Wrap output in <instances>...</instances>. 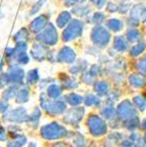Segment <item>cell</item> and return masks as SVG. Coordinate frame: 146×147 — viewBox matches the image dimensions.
Returning a JSON list of instances; mask_svg holds the SVG:
<instances>
[{
    "instance_id": "cell-1",
    "label": "cell",
    "mask_w": 146,
    "mask_h": 147,
    "mask_svg": "<svg viewBox=\"0 0 146 147\" xmlns=\"http://www.w3.org/2000/svg\"><path fill=\"white\" fill-rule=\"evenodd\" d=\"M81 32H82V23L78 20H73L70 23L67 29L63 33V39L65 41L72 40L76 37L80 36Z\"/></svg>"
},
{
    "instance_id": "cell-2",
    "label": "cell",
    "mask_w": 146,
    "mask_h": 147,
    "mask_svg": "<svg viewBox=\"0 0 146 147\" xmlns=\"http://www.w3.org/2000/svg\"><path fill=\"white\" fill-rule=\"evenodd\" d=\"M110 35L108 31L105 28L101 27V26H97L94 28L92 32V39L96 44L99 45H106L109 41Z\"/></svg>"
},
{
    "instance_id": "cell-3",
    "label": "cell",
    "mask_w": 146,
    "mask_h": 147,
    "mask_svg": "<svg viewBox=\"0 0 146 147\" xmlns=\"http://www.w3.org/2000/svg\"><path fill=\"white\" fill-rule=\"evenodd\" d=\"M36 38L37 40H40V41L44 42V43L55 44L57 42V40H58V34H57V31L54 26L51 24H49L46 29L42 33L37 35Z\"/></svg>"
},
{
    "instance_id": "cell-4",
    "label": "cell",
    "mask_w": 146,
    "mask_h": 147,
    "mask_svg": "<svg viewBox=\"0 0 146 147\" xmlns=\"http://www.w3.org/2000/svg\"><path fill=\"white\" fill-rule=\"evenodd\" d=\"M64 132H65V130L58 123H51V125H46L42 129V135L47 139L62 137L64 135Z\"/></svg>"
},
{
    "instance_id": "cell-5",
    "label": "cell",
    "mask_w": 146,
    "mask_h": 147,
    "mask_svg": "<svg viewBox=\"0 0 146 147\" xmlns=\"http://www.w3.org/2000/svg\"><path fill=\"white\" fill-rule=\"evenodd\" d=\"M89 127H91L94 135H102L106 131V125L97 116H94V117H92L89 120Z\"/></svg>"
},
{
    "instance_id": "cell-6",
    "label": "cell",
    "mask_w": 146,
    "mask_h": 147,
    "mask_svg": "<svg viewBox=\"0 0 146 147\" xmlns=\"http://www.w3.org/2000/svg\"><path fill=\"white\" fill-rule=\"evenodd\" d=\"M47 24V18L45 16H40L37 19H35L30 25V28L33 32H38L39 30H41L44 28V26Z\"/></svg>"
},
{
    "instance_id": "cell-7",
    "label": "cell",
    "mask_w": 146,
    "mask_h": 147,
    "mask_svg": "<svg viewBox=\"0 0 146 147\" xmlns=\"http://www.w3.org/2000/svg\"><path fill=\"white\" fill-rule=\"evenodd\" d=\"M74 58H75V54L69 47H64L61 51V53L59 54V59H61L62 61L65 62H72Z\"/></svg>"
},
{
    "instance_id": "cell-8",
    "label": "cell",
    "mask_w": 146,
    "mask_h": 147,
    "mask_svg": "<svg viewBox=\"0 0 146 147\" xmlns=\"http://www.w3.org/2000/svg\"><path fill=\"white\" fill-rule=\"evenodd\" d=\"M119 115L120 117H127L131 114L132 112H134V109L132 108V106L130 105L129 102H124L122 105L119 106Z\"/></svg>"
},
{
    "instance_id": "cell-9",
    "label": "cell",
    "mask_w": 146,
    "mask_h": 147,
    "mask_svg": "<svg viewBox=\"0 0 146 147\" xmlns=\"http://www.w3.org/2000/svg\"><path fill=\"white\" fill-rule=\"evenodd\" d=\"M70 13L69 12H67V11H63L61 13V15L59 16V18H58V20H57V24H58V26L59 27H64L67 23L70 21Z\"/></svg>"
},
{
    "instance_id": "cell-10",
    "label": "cell",
    "mask_w": 146,
    "mask_h": 147,
    "mask_svg": "<svg viewBox=\"0 0 146 147\" xmlns=\"http://www.w3.org/2000/svg\"><path fill=\"white\" fill-rule=\"evenodd\" d=\"M27 39H28V32L26 29L20 30L15 36V40L19 42V43H24V42H26Z\"/></svg>"
},
{
    "instance_id": "cell-11",
    "label": "cell",
    "mask_w": 146,
    "mask_h": 147,
    "mask_svg": "<svg viewBox=\"0 0 146 147\" xmlns=\"http://www.w3.org/2000/svg\"><path fill=\"white\" fill-rule=\"evenodd\" d=\"M107 26L113 31H119L122 28V23L117 19H111L107 22Z\"/></svg>"
},
{
    "instance_id": "cell-12",
    "label": "cell",
    "mask_w": 146,
    "mask_h": 147,
    "mask_svg": "<svg viewBox=\"0 0 146 147\" xmlns=\"http://www.w3.org/2000/svg\"><path fill=\"white\" fill-rule=\"evenodd\" d=\"M114 47L119 51V52H124V49H127V43L124 41V38L120 36L115 37L114 39Z\"/></svg>"
},
{
    "instance_id": "cell-13",
    "label": "cell",
    "mask_w": 146,
    "mask_h": 147,
    "mask_svg": "<svg viewBox=\"0 0 146 147\" xmlns=\"http://www.w3.org/2000/svg\"><path fill=\"white\" fill-rule=\"evenodd\" d=\"M130 81L132 82V84L135 86H142L144 84V78L142 76H138V75H134L130 77Z\"/></svg>"
},
{
    "instance_id": "cell-14",
    "label": "cell",
    "mask_w": 146,
    "mask_h": 147,
    "mask_svg": "<svg viewBox=\"0 0 146 147\" xmlns=\"http://www.w3.org/2000/svg\"><path fill=\"white\" fill-rule=\"evenodd\" d=\"M72 12H73V13H75L76 16H85L87 13H89V12H90V8L87 7V6H83V7L79 6V7L73 8Z\"/></svg>"
},
{
    "instance_id": "cell-15",
    "label": "cell",
    "mask_w": 146,
    "mask_h": 147,
    "mask_svg": "<svg viewBox=\"0 0 146 147\" xmlns=\"http://www.w3.org/2000/svg\"><path fill=\"white\" fill-rule=\"evenodd\" d=\"M144 49H145V43H144V42H140L139 44H137L136 47H134L133 49H132L131 53L133 56H137V55L140 54Z\"/></svg>"
},
{
    "instance_id": "cell-16",
    "label": "cell",
    "mask_w": 146,
    "mask_h": 147,
    "mask_svg": "<svg viewBox=\"0 0 146 147\" xmlns=\"http://www.w3.org/2000/svg\"><path fill=\"white\" fill-rule=\"evenodd\" d=\"M139 33L137 30H131V31L128 32V38H129V40H131V41H134V40H136L137 38L139 37Z\"/></svg>"
},
{
    "instance_id": "cell-17",
    "label": "cell",
    "mask_w": 146,
    "mask_h": 147,
    "mask_svg": "<svg viewBox=\"0 0 146 147\" xmlns=\"http://www.w3.org/2000/svg\"><path fill=\"white\" fill-rule=\"evenodd\" d=\"M25 137H20L19 140H17L16 142H10L8 144V147H21L25 143Z\"/></svg>"
},
{
    "instance_id": "cell-18",
    "label": "cell",
    "mask_w": 146,
    "mask_h": 147,
    "mask_svg": "<svg viewBox=\"0 0 146 147\" xmlns=\"http://www.w3.org/2000/svg\"><path fill=\"white\" fill-rule=\"evenodd\" d=\"M49 94L51 97H57L60 94V88L57 86H51L49 90Z\"/></svg>"
},
{
    "instance_id": "cell-19",
    "label": "cell",
    "mask_w": 146,
    "mask_h": 147,
    "mask_svg": "<svg viewBox=\"0 0 146 147\" xmlns=\"http://www.w3.org/2000/svg\"><path fill=\"white\" fill-rule=\"evenodd\" d=\"M68 98L72 99V100H69V102L72 104H78V103H80L81 100H82V98L81 97H79V96L75 95V94H71L70 96H69Z\"/></svg>"
},
{
    "instance_id": "cell-20",
    "label": "cell",
    "mask_w": 146,
    "mask_h": 147,
    "mask_svg": "<svg viewBox=\"0 0 146 147\" xmlns=\"http://www.w3.org/2000/svg\"><path fill=\"white\" fill-rule=\"evenodd\" d=\"M44 3H45V0H39L38 2H37L36 4H35L34 6H33V8H32V10H31V13H32V15H33V13H36V12L39 10V8L41 7V6L44 4Z\"/></svg>"
},
{
    "instance_id": "cell-21",
    "label": "cell",
    "mask_w": 146,
    "mask_h": 147,
    "mask_svg": "<svg viewBox=\"0 0 146 147\" xmlns=\"http://www.w3.org/2000/svg\"><path fill=\"white\" fill-rule=\"evenodd\" d=\"M136 103L138 104V106L141 108L142 110H143L144 108H145V106H146V101L144 100V99H142L141 97H137V98H136Z\"/></svg>"
},
{
    "instance_id": "cell-22",
    "label": "cell",
    "mask_w": 146,
    "mask_h": 147,
    "mask_svg": "<svg viewBox=\"0 0 146 147\" xmlns=\"http://www.w3.org/2000/svg\"><path fill=\"white\" fill-rule=\"evenodd\" d=\"M104 20V15L103 13H101V12H97V13H95V16H94V18H93V21L96 23H100L102 22V21Z\"/></svg>"
},
{
    "instance_id": "cell-23",
    "label": "cell",
    "mask_w": 146,
    "mask_h": 147,
    "mask_svg": "<svg viewBox=\"0 0 146 147\" xmlns=\"http://www.w3.org/2000/svg\"><path fill=\"white\" fill-rule=\"evenodd\" d=\"M85 0H65V5L67 6H71V5H74L76 3H81L84 2Z\"/></svg>"
},
{
    "instance_id": "cell-24",
    "label": "cell",
    "mask_w": 146,
    "mask_h": 147,
    "mask_svg": "<svg viewBox=\"0 0 146 147\" xmlns=\"http://www.w3.org/2000/svg\"><path fill=\"white\" fill-rule=\"evenodd\" d=\"M96 88H97V91H99L100 93H104V92L107 90V86H106L104 82H101V84H97Z\"/></svg>"
},
{
    "instance_id": "cell-25",
    "label": "cell",
    "mask_w": 146,
    "mask_h": 147,
    "mask_svg": "<svg viewBox=\"0 0 146 147\" xmlns=\"http://www.w3.org/2000/svg\"><path fill=\"white\" fill-rule=\"evenodd\" d=\"M92 2L94 3L96 6H98L99 8H101V7H103L104 4L106 3V0H92Z\"/></svg>"
},
{
    "instance_id": "cell-26",
    "label": "cell",
    "mask_w": 146,
    "mask_h": 147,
    "mask_svg": "<svg viewBox=\"0 0 146 147\" xmlns=\"http://www.w3.org/2000/svg\"><path fill=\"white\" fill-rule=\"evenodd\" d=\"M107 9L109 10V11H111V12H113V11H116L117 10V6L114 4L113 2H110L109 4H108V7H107Z\"/></svg>"
},
{
    "instance_id": "cell-27",
    "label": "cell",
    "mask_w": 146,
    "mask_h": 147,
    "mask_svg": "<svg viewBox=\"0 0 146 147\" xmlns=\"http://www.w3.org/2000/svg\"><path fill=\"white\" fill-rule=\"evenodd\" d=\"M139 17L141 18L142 21H146V7H145V6H143V8L141 9V11H140V15H139Z\"/></svg>"
},
{
    "instance_id": "cell-28",
    "label": "cell",
    "mask_w": 146,
    "mask_h": 147,
    "mask_svg": "<svg viewBox=\"0 0 146 147\" xmlns=\"http://www.w3.org/2000/svg\"><path fill=\"white\" fill-rule=\"evenodd\" d=\"M140 68H141V70L143 72H145L146 73V57L144 58V60L143 61L140 63Z\"/></svg>"
},
{
    "instance_id": "cell-29",
    "label": "cell",
    "mask_w": 146,
    "mask_h": 147,
    "mask_svg": "<svg viewBox=\"0 0 146 147\" xmlns=\"http://www.w3.org/2000/svg\"><path fill=\"white\" fill-rule=\"evenodd\" d=\"M103 113L105 115H107L106 117H110L112 115V113H113V109H106V110L103 111Z\"/></svg>"
},
{
    "instance_id": "cell-30",
    "label": "cell",
    "mask_w": 146,
    "mask_h": 147,
    "mask_svg": "<svg viewBox=\"0 0 146 147\" xmlns=\"http://www.w3.org/2000/svg\"><path fill=\"white\" fill-rule=\"evenodd\" d=\"M128 8H129V5H124V6H122V7H120V10H119V12L124 13V12L128 10Z\"/></svg>"
},
{
    "instance_id": "cell-31",
    "label": "cell",
    "mask_w": 146,
    "mask_h": 147,
    "mask_svg": "<svg viewBox=\"0 0 146 147\" xmlns=\"http://www.w3.org/2000/svg\"><path fill=\"white\" fill-rule=\"evenodd\" d=\"M120 1H124V0H120Z\"/></svg>"
},
{
    "instance_id": "cell-32",
    "label": "cell",
    "mask_w": 146,
    "mask_h": 147,
    "mask_svg": "<svg viewBox=\"0 0 146 147\" xmlns=\"http://www.w3.org/2000/svg\"><path fill=\"white\" fill-rule=\"evenodd\" d=\"M0 129H1V127H0Z\"/></svg>"
}]
</instances>
